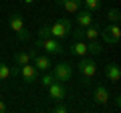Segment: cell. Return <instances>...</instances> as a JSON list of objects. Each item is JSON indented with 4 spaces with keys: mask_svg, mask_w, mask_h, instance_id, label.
Wrapping results in <instances>:
<instances>
[{
    "mask_svg": "<svg viewBox=\"0 0 121 113\" xmlns=\"http://www.w3.org/2000/svg\"><path fill=\"white\" fill-rule=\"evenodd\" d=\"M65 87H63V85H60L59 81H52L51 85H48V97H51V99H55V101H63L65 99Z\"/></svg>",
    "mask_w": 121,
    "mask_h": 113,
    "instance_id": "obj_7",
    "label": "cell"
},
{
    "mask_svg": "<svg viewBox=\"0 0 121 113\" xmlns=\"http://www.w3.org/2000/svg\"><path fill=\"white\" fill-rule=\"evenodd\" d=\"M47 36H51V24H44L39 28V39H47Z\"/></svg>",
    "mask_w": 121,
    "mask_h": 113,
    "instance_id": "obj_20",
    "label": "cell"
},
{
    "mask_svg": "<svg viewBox=\"0 0 121 113\" xmlns=\"http://www.w3.org/2000/svg\"><path fill=\"white\" fill-rule=\"evenodd\" d=\"M8 26L12 28L14 32H18L20 28H24V20H22V16L18 12H14L12 16H10V20H8Z\"/></svg>",
    "mask_w": 121,
    "mask_h": 113,
    "instance_id": "obj_14",
    "label": "cell"
},
{
    "mask_svg": "<svg viewBox=\"0 0 121 113\" xmlns=\"http://www.w3.org/2000/svg\"><path fill=\"white\" fill-rule=\"evenodd\" d=\"M69 51H71V55H75V56H85L87 55V44L83 43V40H75Z\"/></svg>",
    "mask_w": 121,
    "mask_h": 113,
    "instance_id": "obj_13",
    "label": "cell"
},
{
    "mask_svg": "<svg viewBox=\"0 0 121 113\" xmlns=\"http://www.w3.org/2000/svg\"><path fill=\"white\" fill-rule=\"evenodd\" d=\"M4 111H6V103L0 99V113H4Z\"/></svg>",
    "mask_w": 121,
    "mask_h": 113,
    "instance_id": "obj_27",
    "label": "cell"
},
{
    "mask_svg": "<svg viewBox=\"0 0 121 113\" xmlns=\"http://www.w3.org/2000/svg\"><path fill=\"white\" fill-rule=\"evenodd\" d=\"M103 51V44L99 43V40H89V44H87V52H91V55H99V52Z\"/></svg>",
    "mask_w": 121,
    "mask_h": 113,
    "instance_id": "obj_17",
    "label": "cell"
},
{
    "mask_svg": "<svg viewBox=\"0 0 121 113\" xmlns=\"http://www.w3.org/2000/svg\"><path fill=\"white\" fill-rule=\"evenodd\" d=\"M10 75H12V77H16V75H20V65L12 67V69H10Z\"/></svg>",
    "mask_w": 121,
    "mask_h": 113,
    "instance_id": "obj_24",
    "label": "cell"
},
{
    "mask_svg": "<svg viewBox=\"0 0 121 113\" xmlns=\"http://www.w3.org/2000/svg\"><path fill=\"white\" fill-rule=\"evenodd\" d=\"M55 111H56V113H67V107H65V105H56Z\"/></svg>",
    "mask_w": 121,
    "mask_h": 113,
    "instance_id": "obj_25",
    "label": "cell"
},
{
    "mask_svg": "<svg viewBox=\"0 0 121 113\" xmlns=\"http://www.w3.org/2000/svg\"><path fill=\"white\" fill-rule=\"evenodd\" d=\"M36 55H39L36 48H32V51H28V52H22V51H20V52L14 55V63H16V65H26V63H30Z\"/></svg>",
    "mask_w": 121,
    "mask_h": 113,
    "instance_id": "obj_11",
    "label": "cell"
},
{
    "mask_svg": "<svg viewBox=\"0 0 121 113\" xmlns=\"http://www.w3.org/2000/svg\"><path fill=\"white\" fill-rule=\"evenodd\" d=\"M75 36H77V40H81L83 39V28H77V35Z\"/></svg>",
    "mask_w": 121,
    "mask_h": 113,
    "instance_id": "obj_26",
    "label": "cell"
},
{
    "mask_svg": "<svg viewBox=\"0 0 121 113\" xmlns=\"http://www.w3.org/2000/svg\"><path fill=\"white\" fill-rule=\"evenodd\" d=\"M105 77L109 79L111 83H119L121 81V69L117 63H109L107 67H105Z\"/></svg>",
    "mask_w": 121,
    "mask_h": 113,
    "instance_id": "obj_8",
    "label": "cell"
},
{
    "mask_svg": "<svg viewBox=\"0 0 121 113\" xmlns=\"http://www.w3.org/2000/svg\"><path fill=\"white\" fill-rule=\"evenodd\" d=\"M99 35L103 36V40L107 44H117V43H119V39H121V28H119L117 22H111V24L105 26L103 30H99Z\"/></svg>",
    "mask_w": 121,
    "mask_h": 113,
    "instance_id": "obj_2",
    "label": "cell"
},
{
    "mask_svg": "<svg viewBox=\"0 0 121 113\" xmlns=\"http://www.w3.org/2000/svg\"><path fill=\"white\" fill-rule=\"evenodd\" d=\"M28 39H30V32L26 28H20L18 30V40H28Z\"/></svg>",
    "mask_w": 121,
    "mask_h": 113,
    "instance_id": "obj_22",
    "label": "cell"
},
{
    "mask_svg": "<svg viewBox=\"0 0 121 113\" xmlns=\"http://www.w3.org/2000/svg\"><path fill=\"white\" fill-rule=\"evenodd\" d=\"M56 4L65 10V12L75 14V12H77V10L83 6V0H56Z\"/></svg>",
    "mask_w": 121,
    "mask_h": 113,
    "instance_id": "obj_9",
    "label": "cell"
},
{
    "mask_svg": "<svg viewBox=\"0 0 121 113\" xmlns=\"http://www.w3.org/2000/svg\"><path fill=\"white\" fill-rule=\"evenodd\" d=\"M77 24L81 26V28L93 24V14H91L89 10H77Z\"/></svg>",
    "mask_w": 121,
    "mask_h": 113,
    "instance_id": "obj_12",
    "label": "cell"
},
{
    "mask_svg": "<svg viewBox=\"0 0 121 113\" xmlns=\"http://www.w3.org/2000/svg\"><path fill=\"white\" fill-rule=\"evenodd\" d=\"M52 77H55V81H59V83H65V81H69L71 77H73V67L69 65V63H59L56 67H52Z\"/></svg>",
    "mask_w": 121,
    "mask_h": 113,
    "instance_id": "obj_4",
    "label": "cell"
},
{
    "mask_svg": "<svg viewBox=\"0 0 121 113\" xmlns=\"http://www.w3.org/2000/svg\"><path fill=\"white\" fill-rule=\"evenodd\" d=\"M36 48H44L48 55H59V52H63V44L59 43V39H52V36L39 39L36 40Z\"/></svg>",
    "mask_w": 121,
    "mask_h": 113,
    "instance_id": "obj_3",
    "label": "cell"
},
{
    "mask_svg": "<svg viewBox=\"0 0 121 113\" xmlns=\"http://www.w3.org/2000/svg\"><path fill=\"white\" fill-rule=\"evenodd\" d=\"M83 39H89V40L99 39V26H97V24H89V26H85V30H83Z\"/></svg>",
    "mask_w": 121,
    "mask_h": 113,
    "instance_id": "obj_16",
    "label": "cell"
},
{
    "mask_svg": "<svg viewBox=\"0 0 121 113\" xmlns=\"http://www.w3.org/2000/svg\"><path fill=\"white\" fill-rule=\"evenodd\" d=\"M20 75H22V79H24L26 83H35L36 79H39V69H36L35 65L26 63V65H20Z\"/></svg>",
    "mask_w": 121,
    "mask_h": 113,
    "instance_id": "obj_5",
    "label": "cell"
},
{
    "mask_svg": "<svg viewBox=\"0 0 121 113\" xmlns=\"http://www.w3.org/2000/svg\"><path fill=\"white\" fill-rule=\"evenodd\" d=\"M32 61H35V67H36L39 71H48V69H51V59H48V56H40V55H36Z\"/></svg>",
    "mask_w": 121,
    "mask_h": 113,
    "instance_id": "obj_15",
    "label": "cell"
},
{
    "mask_svg": "<svg viewBox=\"0 0 121 113\" xmlns=\"http://www.w3.org/2000/svg\"><path fill=\"white\" fill-rule=\"evenodd\" d=\"M24 2H28V4H30V2H35V0H24Z\"/></svg>",
    "mask_w": 121,
    "mask_h": 113,
    "instance_id": "obj_28",
    "label": "cell"
},
{
    "mask_svg": "<svg viewBox=\"0 0 121 113\" xmlns=\"http://www.w3.org/2000/svg\"><path fill=\"white\" fill-rule=\"evenodd\" d=\"M71 20H67V18H60V20L52 22L51 24V36L52 39H67V36L71 35Z\"/></svg>",
    "mask_w": 121,
    "mask_h": 113,
    "instance_id": "obj_1",
    "label": "cell"
},
{
    "mask_svg": "<svg viewBox=\"0 0 121 113\" xmlns=\"http://www.w3.org/2000/svg\"><path fill=\"white\" fill-rule=\"evenodd\" d=\"M83 4L89 12H95V10L101 8V0H83Z\"/></svg>",
    "mask_w": 121,
    "mask_h": 113,
    "instance_id": "obj_18",
    "label": "cell"
},
{
    "mask_svg": "<svg viewBox=\"0 0 121 113\" xmlns=\"http://www.w3.org/2000/svg\"><path fill=\"white\" fill-rule=\"evenodd\" d=\"M10 77V67L6 63H0V81H6Z\"/></svg>",
    "mask_w": 121,
    "mask_h": 113,
    "instance_id": "obj_19",
    "label": "cell"
},
{
    "mask_svg": "<svg viewBox=\"0 0 121 113\" xmlns=\"http://www.w3.org/2000/svg\"><path fill=\"white\" fill-rule=\"evenodd\" d=\"M119 16H121V14H119V10H117V8H111V10H109V14H107V18L111 22H119Z\"/></svg>",
    "mask_w": 121,
    "mask_h": 113,
    "instance_id": "obj_21",
    "label": "cell"
},
{
    "mask_svg": "<svg viewBox=\"0 0 121 113\" xmlns=\"http://www.w3.org/2000/svg\"><path fill=\"white\" fill-rule=\"evenodd\" d=\"M93 99H95L99 105L109 103V91H107V87H105V85H97L95 91H93Z\"/></svg>",
    "mask_w": 121,
    "mask_h": 113,
    "instance_id": "obj_10",
    "label": "cell"
},
{
    "mask_svg": "<svg viewBox=\"0 0 121 113\" xmlns=\"http://www.w3.org/2000/svg\"><path fill=\"white\" fill-rule=\"evenodd\" d=\"M79 71L85 75V79H91V77H95V73H97V65H95L93 59H83L79 63Z\"/></svg>",
    "mask_w": 121,
    "mask_h": 113,
    "instance_id": "obj_6",
    "label": "cell"
},
{
    "mask_svg": "<svg viewBox=\"0 0 121 113\" xmlns=\"http://www.w3.org/2000/svg\"><path fill=\"white\" fill-rule=\"evenodd\" d=\"M52 81H55V77H52V75H44V77H43V85H44V87H48Z\"/></svg>",
    "mask_w": 121,
    "mask_h": 113,
    "instance_id": "obj_23",
    "label": "cell"
}]
</instances>
